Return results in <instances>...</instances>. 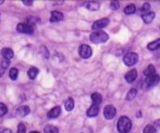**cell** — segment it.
Segmentation results:
<instances>
[{
    "instance_id": "obj_1",
    "label": "cell",
    "mask_w": 160,
    "mask_h": 133,
    "mask_svg": "<svg viewBox=\"0 0 160 133\" xmlns=\"http://www.w3.org/2000/svg\"><path fill=\"white\" fill-rule=\"evenodd\" d=\"M117 129L120 133H128L131 131L132 129V121H131L130 118L123 116L119 119L118 125H117Z\"/></svg>"
},
{
    "instance_id": "obj_2",
    "label": "cell",
    "mask_w": 160,
    "mask_h": 133,
    "mask_svg": "<svg viewBox=\"0 0 160 133\" xmlns=\"http://www.w3.org/2000/svg\"><path fill=\"white\" fill-rule=\"evenodd\" d=\"M108 38H109V36L106 32H103V31H95V32L91 34L89 39L94 44H102V43L107 42Z\"/></svg>"
},
{
    "instance_id": "obj_3",
    "label": "cell",
    "mask_w": 160,
    "mask_h": 133,
    "mask_svg": "<svg viewBox=\"0 0 160 133\" xmlns=\"http://www.w3.org/2000/svg\"><path fill=\"white\" fill-rule=\"evenodd\" d=\"M160 81V76L158 74H154V75H150V76H146V79L144 80L143 84V90H148L149 87L154 86V85H157Z\"/></svg>"
},
{
    "instance_id": "obj_4",
    "label": "cell",
    "mask_w": 160,
    "mask_h": 133,
    "mask_svg": "<svg viewBox=\"0 0 160 133\" xmlns=\"http://www.w3.org/2000/svg\"><path fill=\"white\" fill-rule=\"evenodd\" d=\"M137 61H138V55L135 53H128L127 55H124V57H123V62H124L125 66L132 67V66H134Z\"/></svg>"
},
{
    "instance_id": "obj_5",
    "label": "cell",
    "mask_w": 160,
    "mask_h": 133,
    "mask_svg": "<svg viewBox=\"0 0 160 133\" xmlns=\"http://www.w3.org/2000/svg\"><path fill=\"white\" fill-rule=\"evenodd\" d=\"M78 54H80V56L82 58L87 59V58H89L92 56L93 50H92V48L88 45H81V47L78 48Z\"/></svg>"
},
{
    "instance_id": "obj_6",
    "label": "cell",
    "mask_w": 160,
    "mask_h": 133,
    "mask_svg": "<svg viewBox=\"0 0 160 133\" xmlns=\"http://www.w3.org/2000/svg\"><path fill=\"white\" fill-rule=\"evenodd\" d=\"M116 115H117V110L113 106L108 105V106H106L105 109H103V116H105V118L108 119V120L113 119L114 117H116Z\"/></svg>"
},
{
    "instance_id": "obj_7",
    "label": "cell",
    "mask_w": 160,
    "mask_h": 133,
    "mask_svg": "<svg viewBox=\"0 0 160 133\" xmlns=\"http://www.w3.org/2000/svg\"><path fill=\"white\" fill-rule=\"evenodd\" d=\"M17 31H18V32H20V33H24V34H33V32H34L33 26L28 25V24H26V23L18 24Z\"/></svg>"
},
{
    "instance_id": "obj_8",
    "label": "cell",
    "mask_w": 160,
    "mask_h": 133,
    "mask_svg": "<svg viewBox=\"0 0 160 133\" xmlns=\"http://www.w3.org/2000/svg\"><path fill=\"white\" fill-rule=\"evenodd\" d=\"M108 24H109V20L105 18V19H101V20H98V21L94 22L93 25H92V28L95 30V31H97V30L101 31V28H106Z\"/></svg>"
},
{
    "instance_id": "obj_9",
    "label": "cell",
    "mask_w": 160,
    "mask_h": 133,
    "mask_svg": "<svg viewBox=\"0 0 160 133\" xmlns=\"http://www.w3.org/2000/svg\"><path fill=\"white\" fill-rule=\"evenodd\" d=\"M60 114H61V107H60V106H56V107H53L52 109L48 112L47 117H48L49 119H55V118H57V117H59Z\"/></svg>"
},
{
    "instance_id": "obj_10",
    "label": "cell",
    "mask_w": 160,
    "mask_h": 133,
    "mask_svg": "<svg viewBox=\"0 0 160 133\" xmlns=\"http://www.w3.org/2000/svg\"><path fill=\"white\" fill-rule=\"evenodd\" d=\"M137 78V71L136 70H131V71H128L127 74H125V81L128 83H132L134 82L135 80H136Z\"/></svg>"
},
{
    "instance_id": "obj_11",
    "label": "cell",
    "mask_w": 160,
    "mask_h": 133,
    "mask_svg": "<svg viewBox=\"0 0 160 133\" xmlns=\"http://www.w3.org/2000/svg\"><path fill=\"white\" fill-rule=\"evenodd\" d=\"M1 56L4 58V60H10L13 58V56H14V53H13L12 49L10 48H3L1 50Z\"/></svg>"
},
{
    "instance_id": "obj_12",
    "label": "cell",
    "mask_w": 160,
    "mask_h": 133,
    "mask_svg": "<svg viewBox=\"0 0 160 133\" xmlns=\"http://www.w3.org/2000/svg\"><path fill=\"white\" fill-rule=\"evenodd\" d=\"M63 19V14L59 11H52L50 15V21L51 22H59Z\"/></svg>"
},
{
    "instance_id": "obj_13",
    "label": "cell",
    "mask_w": 160,
    "mask_h": 133,
    "mask_svg": "<svg viewBox=\"0 0 160 133\" xmlns=\"http://www.w3.org/2000/svg\"><path fill=\"white\" fill-rule=\"evenodd\" d=\"M31 112V109L28 106H21V107L18 109V115L21 117H25L28 115H30Z\"/></svg>"
},
{
    "instance_id": "obj_14",
    "label": "cell",
    "mask_w": 160,
    "mask_h": 133,
    "mask_svg": "<svg viewBox=\"0 0 160 133\" xmlns=\"http://www.w3.org/2000/svg\"><path fill=\"white\" fill-rule=\"evenodd\" d=\"M99 112V106L97 105H93L91 108H88L87 110V116L88 117H96Z\"/></svg>"
},
{
    "instance_id": "obj_15",
    "label": "cell",
    "mask_w": 160,
    "mask_h": 133,
    "mask_svg": "<svg viewBox=\"0 0 160 133\" xmlns=\"http://www.w3.org/2000/svg\"><path fill=\"white\" fill-rule=\"evenodd\" d=\"M155 19V12H146L145 14H143V21L145 23H152V20Z\"/></svg>"
},
{
    "instance_id": "obj_16",
    "label": "cell",
    "mask_w": 160,
    "mask_h": 133,
    "mask_svg": "<svg viewBox=\"0 0 160 133\" xmlns=\"http://www.w3.org/2000/svg\"><path fill=\"white\" fill-rule=\"evenodd\" d=\"M92 100H93V105H97L99 106L102 101V96L98 93H94L92 94Z\"/></svg>"
},
{
    "instance_id": "obj_17",
    "label": "cell",
    "mask_w": 160,
    "mask_h": 133,
    "mask_svg": "<svg viewBox=\"0 0 160 133\" xmlns=\"http://www.w3.org/2000/svg\"><path fill=\"white\" fill-rule=\"evenodd\" d=\"M147 48L149 49V50H157V49L160 48V38L159 39H156L154 40V42L149 43V44L147 45Z\"/></svg>"
},
{
    "instance_id": "obj_18",
    "label": "cell",
    "mask_w": 160,
    "mask_h": 133,
    "mask_svg": "<svg viewBox=\"0 0 160 133\" xmlns=\"http://www.w3.org/2000/svg\"><path fill=\"white\" fill-rule=\"evenodd\" d=\"M99 7H100L99 2H96V1H91L86 4V8L91 11H97L99 9Z\"/></svg>"
},
{
    "instance_id": "obj_19",
    "label": "cell",
    "mask_w": 160,
    "mask_h": 133,
    "mask_svg": "<svg viewBox=\"0 0 160 133\" xmlns=\"http://www.w3.org/2000/svg\"><path fill=\"white\" fill-rule=\"evenodd\" d=\"M136 95H137V90L136 89H131L130 91L128 92L125 100H133L135 97H136Z\"/></svg>"
},
{
    "instance_id": "obj_20",
    "label": "cell",
    "mask_w": 160,
    "mask_h": 133,
    "mask_svg": "<svg viewBox=\"0 0 160 133\" xmlns=\"http://www.w3.org/2000/svg\"><path fill=\"white\" fill-rule=\"evenodd\" d=\"M37 74H38V69H37V68H35V67L30 68V70L28 71V78H30L31 80H34V79L37 76Z\"/></svg>"
},
{
    "instance_id": "obj_21",
    "label": "cell",
    "mask_w": 160,
    "mask_h": 133,
    "mask_svg": "<svg viewBox=\"0 0 160 133\" xmlns=\"http://www.w3.org/2000/svg\"><path fill=\"white\" fill-rule=\"evenodd\" d=\"M64 108H65V110H68V111H71V110H73V108H74L73 98H68L67 101H65V104H64Z\"/></svg>"
},
{
    "instance_id": "obj_22",
    "label": "cell",
    "mask_w": 160,
    "mask_h": 133,
    "mask_svg": "<svg viewBox=\"0 0 160 133\" xmlns=\"http://www.w3.org/2000/svg\"><path fill=\"white\" fill-rule=\"evenodd\" d=\"M144 74H145L146 76L154 75V74H156V69H155V67L152 66V64H150V66H148L147 69L144 71Z\"/></svg>"
},
{
    "instance_id": "obj_23",
    "label": "cell",
    "mask_w": 160,
    "mask_h": 133,
    "mask_svg": "<svg viewBox=\"0 0 160 133\" xmlns=\"http://www.w3.org/2000/svg\"><path fill=\"white\" fill-rule=\"evenodd\" d=\"M18 74H19V71H18L17 68H11L10 71H9V76H10L11 80L15 81L18 78Z\"/></svg>"
},
{
    "instance_id": "obj_24",
    "label": "cell",
    "mask_w": 160,
    "mask_h": 133,
    "mask_svg": "<svg viewBox=\"0 0 160 133\" xmlns=\"http://www.w3.org/2000/svg\"><path fill=\"white\" fill-rule=\"evenodd\" d=\"M135 11H136V7H135L134 4H128V6L125 7V9H124L125 14H133Z\"/></svg>"
},
{
    "instance_id": "obj_25",
    "label": "cell",
    "mask_w": 160,
    "mask_h": 133,
    "mask_svg": "<svg viewBox=\"0 0 160 133\" xmlns=\"http://www.w3.org/2000/svg\"><path fill=\"white\" fill-rule=\"evenodd\" d=\"M45 133H59V130L53 125H46L45 127Z\"/></svg>"
},
{
    "instance_id": "obj_26",
    "label": "cell",
    "mask_w": 160,
    "mask_h": 133,
    "mask_svg": "<svg viewBox=\"0 0 160 133\" xmlns=\"http://www.w3.org/2000/svg\"><path fill=\"white\" fill-rule=\"evenodd\" d=\"M143 133H157V130L154 125H146L143 130Z\"/></svg>"
},
{
    "instance_id": "obj_27",
    "label": "cell",
    "mask_w": 160,
    "mask_h": 133,
    "mask_svg": "<svg viewBox=\"0 0 160 133\" xmlns=\"http://www.w3.org/2000/svg\"><path fill=\"white\" fill-rule=\"evenodd\" d=\"M7 111H8V108H7V106L4 105V104L0 103V117H3L4 115L7 114Z\"/></svg>"
},
{
    "instance_id": "obj_28",
    "label": "cell",
    "mask_w": 160,
    "mask_h": 133,
    "mask_svg": "<svg viewBox=\"0 0 160 133\" xmlns=\"http://www.w3.org/2000/svg\"><path fill=\"white\" fill-rule=\"evenodd\" d=\"M26 132V127L24 123H20L18 127V133H25Z\"/></svg>"
},
{
    "instance_id": "obj_29",
    "label": "cell",
    "mask_w": 160,
    "mask_h": 133,
    "mask_svg": "<svg viewBox=\"0 0 160 133\" xmlns=\"http://www.w3.org/2000/svg\"><path fill=\"white\" fill-rule=\"evenodd\" d=\"M119 7H120V3H119V1H116V0L110 3V8L113 9V10H118Z\"/></svg>"
},
{
    "instance_id": "obj_30",
    "label": "cell",
    "mask_w": 160,
    "mask_h": 133,
    "mask_svg": "<svg viewBox=\"0 0 160 133\" xmlns=\"http://www.w3.org/2000/svg\"><path fill=\"white\" fill-rule=\"evenodd\" d=\"M37 21H38L37 18H32V17H31V18H28V23H26V24H28V25L32 26V24L36 23Z\"/></svg>"
},
{
    "instance_id": "obj_31",
    "label": "cell",
    "mask_w": 160,
    "mask_h": 133,
    "mask_svg": "<svg viewBox=\"0 0 160 133\" xmlns=\"http://www.w3.org/2000/svg\"><path fill=\"white\" fill-rule=\"evenodd\" d=\"M149 8H150V4L148 3V2H146V3H144L143 7H142V10H143V11H147V10H149Z\"/></svg>"
},
{
    "instance_id": "obj_32",
    "label": "cell",
    "mask_w": 160,
    "mask_h": 133,
    "mask_svg": "<svg viewBox=\"0 0 160 133\" xmlns=\"http://www.w3.org/2000/svg\"><path fill=\"white\" fill-rule=\"evenodd\" d=\"M0 133H12V131L8 128H0Z\"/></svg>"
},
{
    "instance_id": "obj_33",
    "label": "cell",
    "mask_w": 160,
    "mask_h": 133,
    "mask_svg": "<svg viewBox=\"0 0 160 133\" xmlns=\"http://www.w3.org/2000/svg\"><path fill=\"white\" fill-rule=\"evenodd\" d=\"M8 66H9V60H3V61H1L2 68H8Z\"/></svg>"
},
{
    "instance_id": "obj_34",
    "label": "cell",
    "mask_w": 160,
    "mask_h": 133,
    "mask_svg": "<svg viewBox=\"0 0 160 133\" xmlns=\"http://www.w3.org/2000/svg\"><path fill=\"white\" fill-rule=\"evenodd\" d=\"M23 3L25 4V6H32L33 1L32 0H23Z\"/></svg>"
},
{
    "instance_id": "obj_35",
    "label": "cell",
    "mask_w": 160,
    "mask_h": 133,
    "mask_svg": "<svg viewBox=\"0 0 160 133\" xmlns=\"http://www.w3.org/2000/svg\"><path fill=\"white\" fill-rule=\"evenodd\" d=\"M155 127H157V128H159V129H160V119L155 122Z\"/></svg>"
},
{
    "instance_id": "obj_36",
    "label": "cell",
    "mask_w": 160,
    "mask_h": 133,
    "mask_svg": "<svg viewBox=\"0 0 160 133\" xmlns=\"http://www.w3.org/2000/svg\"><path fill=\"white\" fill-rule=\"evenodd\" d=\"M30 133H39L38 131H32V132H30Z\"/></svg>"
}]
</instances>
